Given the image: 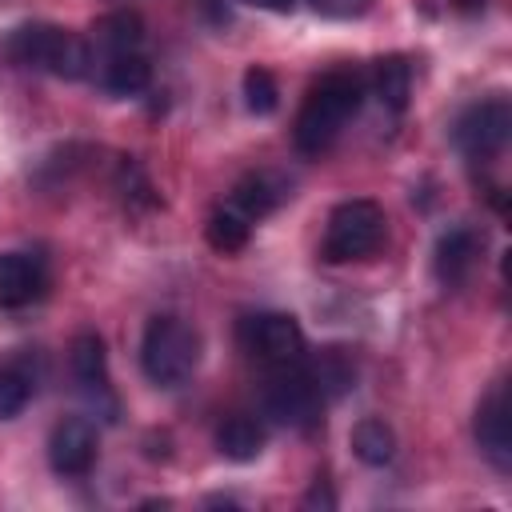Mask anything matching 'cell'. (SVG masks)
Returning <instances> with one entry per match:
<instances>
[{
    "mask_svg": "<svg viewBox=\"0 0 512 512\" xmlns=\"http://www.w3.org/2000/svg\"><path fill=\"white\" fill-rule=\"evenodd\" d=\"M364 100V80L356 72H328L300 104L296 112V148L304 156H320L332 148V140L344 132V124L356 116Z\"/></svg>",
    "mask_w": 512,
    "mask_h": 512,
    "instance_id": "cell-1",
    "label": "cell"
},
{
    "mask_svg": "<svg viewBox=\"0 0 512 512\" xmlns=\"http://www.w3.org/2000/svg\"><path fill=\"white\" fill-rule=\"evenodd\" d=\"M4 52L20 64V68H36L60 80H80L92 72V56H88V40L56 28V24H24L4 40Z\"/></svg>",
    "mask_w": 512,
    "mask_h": 512,
    "instance_id": "cell-2",
    "label": "cell"
},
{
    "mask_svg": "<svg viewBox=\"0 0 512 512\" xmlns=\"http://www.w3.org/2000/svg\"><path fill=\"white\" fill-rule=\"evenodd\" d=\"M200 364V336L180 316H152L140 340V368L156 388H180Z\"/></svg>",
    "mask_w": 512,
    "mask_h": 512,
    "instance_id": "cell-3",
    "label": "cell"
},
{
    "mask_svg": "<svg viewBox=\"0 0 512 512\" xmlns=\"http://www.w3.org/2000/svg\"><path fill=\"white\" fill-rule=\"evenodd\" d=\"M388 232V216L376 200H344L332 208L328 228H324V260L328 264H348V260H368Z\"/></svg>",
    "mask_w": 512,
    "mask_h": 512,
    "instance_id": "cell-4",
    "label": "cell"
},
{
    "mask_svg": "<svg viewBox=\"0 0 512 512\" xmlns=\"http://www.w3.org/2000/svg\"><path fill=\"white\" fill-rule=\"evenodd\" d=\"M264 412L284 424V428H316L320 424V412H324V396L316 388V380L308 376L304 360L300 364H288V368H272V380L264 388Z\"/></svg>",
    "mask_w": 512,
    "mask_h": 512,
    "instance_id": "cell-5",
    "label": "cell"
},
{
    "mask_svg": "<svg viewBox=\"0 0 512 512\" xmlns=\"http://www.w3.org/2000/svg\"><path fill=\"white\" fill-rule=\"evenodd\" d=\"M508 136H512V108H508L504 96H492V100H480V104L464 108L460 120H456V128H452L456 148L472 164H484V160L500 156L504 144H508Z\"/></svg>",
    "mask_w": 512,
    "mask_h": 512,
    "instance_id": "cell-6",
    "label": "cell"
},
{
    "mask_svg": "<svg viewBox=\"0 0 512 512\" xmlns=\"http://www.w3.org/2000/svg\"><path fill=\"white\" fill-rule=\"evenodd\" d=\"M248 348L268 368H288V364H300L304 360V332H300L296 316H288V312H264V316L248 320Z\"/></svg>",
    "mask_w": 512,
    "mask_h": 512,
    "instance_id": "cell-7",
    "label": "cell"
},
{
    "mask_svg": "<svg viewBox=\"0 0 512 512\" xmlns=\"http://www.w3.org/2000/svg\"><path fill=\"white\" fill-rule=\"evenodd\" d=\"M100 456V440H96V424L88 416H64L52 436H48V464L60 476H84L92 472Z\"/></svg>",
    "mask_w": 512,
    "mask_h": 512,
    "instance_id": "cell-8",
    "label": "cell"
},
{
    "mask_svg": "<svg viewBox=\"0 0 512 512\" xmlns=\"http://www.w3.org/2000/svg\"><path fill=\"white\" fill-rule=\"evenodd\" d=\"M476 444H480V452L500 472L512 468V416H508V392H504V384H496L480 400V408H476Z\"/></svg>",
    "mask_w": 512,
    "mask_h": 512,
    "instance_id": "cell-9",
    "label": "cell"
},
{
    "mask_svg": "<svg viewBox=\"0 0 512 512\" xmlns=\"http://www.w3.org/2000/svg\"><path fill=\"white\" fill-rule=\"evenodd\" d=\"M68 364H72V376H76L80 392H84L92 404L104 400L108 416H116V400H112V392H108V352H104V340H100L96 332H80V336L72 340V348H68Z\"/></svg>",
    "mask_w": 512,
    "mask_h": 512,
    "instance_id": "cell-10",
    "label": "cell"
},
{
    "mask_svg": "<svg viewBox=\"0 0 512 512\" xmlns=\"http://www.w3.org/2000/svg\"><path fill=\"white\" fill-rule=\"evenodd\" d=\"M476 256H480V236L472 228L456 224V228L440 232V240L432 248V272H436V280L444 288H460L472 276Z\"/></svg>",
    "mask_w": 512,
    "mask_h": 512,
    "instance_id": "cell-11",
    "label": "cell"
},
{
    "mask_svg": "<svg viewBox=\"0 0 512 512\" xmlns=\"http://www.w3.org/2000/svg\"><path fill=\"white\" fill-rule=\"evenodd\" d=\"M144 44V24L136 12H108L92 24V40H88V56H92V68L112 60V56H132L140 52Z\"/></svg>",
    "mask_w": 512,
    "mask_h": 512,
    "instance_id": "cell-12",
    "label": "cell"
},
{
    "mask_svg": "<svg viewBox=\"0 0 512 512\" xmlns=\"http://www.w3.org/2000/svg\"><path fill=\"white\" fill-rule=\"evenodd\" d=\"M44 292V268L28 252L0 256V308H24Z\"/></svg>",
    "mask_w": 512,
    "mask_h": 512,
    "instance_id": "cell-13",
    "label": "cell"
},
{
    "mask_svg": "<svg viewBox=\"0 0 512 512\" xmlns=\"http://www.w3.org/2000/svg\"><path fill=\"white\" fill-rule=\"evenodd\" d=\"M96 76L100 84L112 92V96H136L148 88L152 80V64L144 52H132V56H112L104 64H96Z\"/></svg>",
    "mask_w": 512,
    "mask_h": 512,
    "instance_id": "cell-14",
    "label": "cell"
},
{
    "mask_svg": "<svg viewBox=\"0 0 512 512\" xmlns=\"http://www.w3.org/2000/svg\"><path fill=\"white\" fill-rule=\"evenodd\" d=\"M216 448L228 460H236V464L256 460L264 452V428H260V420H252V416H228L220 424V432H216Z\"/></svg>",
    "mask_w": 512,
    "mask_h": 512,
    "instance_id": "cell-15",
    "label": "cell"
},
{
    "mask_svg": "<svg viewBox=\"0 0 512 512\" xmlns=\"http://www.w3.org/2000/svg\"><path fill=\"white\" fill-rule=\"evenodd\" d=\"M348 444H352L356 460L368 464V468H384V464L396 456V432H392L384 420H376V416H364V420L352 428Z\"/></svg>",
    "mask_w": 512,
    "mask_h": 512,
    "instance_id": "cell-16",
    "label": "cell"
},
{
    "mask_svg": "<svg viewBox=\"0 0 512 512\" xmlns=\"http://www.w3.org/2000/svg\"><path fill=\"white\" fill-rule=\"evenodd\" d=\"M372 88H376V100H380L388 112H404V108H408V96H412V68H408V60H400V56L376 60V68H372Z\"/></svg>",
    "mask_w": 512,
    "mask_h": 512,
    "instance_id": "cell-17",
    "label": "cell"
},
{
    "mask_svg": "<svg viewBox=\"0 0 512 512\" xmlns=\"http://www.w3.org/2000/svg\"><path fill=\"white\" fill-rule=\"evenodd\" d=\"M308 376L316 380V388H320L324 400H336V396H344V392L352 388V380H356V364L348 360L344 348H324V352L308 364Z\"/></svg>",
    "mask_w": 512,
    "mask_h": 512,
    "instance_id": "cell-18",
    "label": "cell"
},
{
    "mask_svg": "<svg viewBox=\"0 0 512 512\" xmlns=\"http://www.w3.org/2000/svg\"><path fill=\"white\" fill-rule=\"evenodd\" d=\"M280 196H284V188H280L268 172H256V176H244V180L232 188V208L244 212L248 220H260V216H268V212L280 204Z\"/></svg>",
    "mask_w": 512,
    "mask_h": 512,
    "instance_id": "cell-19",
    "label": "cell"
},
{
    "mask_svg": "<svg viewBox=\"0 0 512 512\" xmlns=\"http://www.w3.org/2000/svg\"><path fill=\"white\" fill-rule=\"evenodd\" d=\"M204 232H208V244H212L216 252H240V248L248 244L252 220L228 204V208H220V212L208 216V228H204Z\"/></svg>",
    "mask_w": 512,
    "mask_h": 512,
    "instance_id": "cell-20",
    "label": "cell"
},
{
    "mask_svg": "<svg viewBox=\"0 0 512 512\" xmlns=\"http://www.w3.org/2000/svg\"><path fill=\"white\" fill-rule=\"evenodd\" d=\"M244 104L248 112L256 116H272L276 104H280V88H276V76L268 68H248L244 72Z\"/></svg>",
    "mask_w": 512,
    "mask_h": 512,
    "instance_id": "cell-21",
    "label": "cell"
},
{
    "mask_svg": "<svg viewBox=\"0 0 512 512\" xmlns=\"http://www.w3.org/2000/svg\"><path fill=\"white\" fill-rule=\"evenodd\" d=\"M28 400H32V380H28V372L16 368V364L0 368V420L20 416V412L28 408Z\"/></svg>",
    "mask_w": 512,
    "mask_h": 512,
    "instance_id": "cell-22",
    "label": "cell"
},
{
    "mask_svg": "<svg viewBox=\"0 0 512 512\" xmlns=\"http://www.w3.org/2000/svg\"><path fill=\"white\" fill-rule=\"evenodd\" d=\"M308 4L328 20H352V16H364L372 0H308Z\"/></svg>",
    "mask_w": 512,
    "mask_h": 512,
    "instance_id": "cell-23",
    "label": "cell"
},
{
    "mask_svg": "<svg viewBox=\"0 0 512 512\" xmlns=\"http://www.w3.org/2000/svg\"><path fill=\"white\" fill-rule=\"evenodd\" d=\"M240 4H252V8H264V12H292L296 0H240Z\"/></svg>",
    "mask_w": 512,
    "mask_h": 512,
    "instance_id": "cell-24",
    "label": "cell"
},
{
    "mask_svg": "<svg viewBox=\"0 0 512 512\" xmlns=\"http://www.w3.org/2000/svg\"><path fill=\"white\" fill-rule=\"evenodd\" d=\"M192 4H196V12L208 16V20H220V16H224V4H220V0H192Z\"/></svg>",
    "mask_w": 512,
    "mask_h": 512,
    "instance_id": "cell-25",
    "label": "cell"
}]
</instances>
